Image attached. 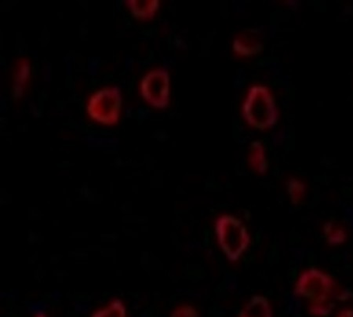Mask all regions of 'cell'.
Here are the masks:
<instances>
[{"label":"cell","mask_w":353,"mask_h":317,"mask_svg":"<svg viewBox=\"0 0 353 317\" xmlns=\"http://www.w3.org/2000/svg\"><path fill=\"white\" fill-rule=\"evenodd\" d=\"M36 317H46L43 314H39Z\"/></svg>","instance_id":"11"},{"label":"cell","mask_w":353,"mask_h":317,"mask_svg":"<svg viewBox=\"0 0 353 317\" xmlns=\"http://www.w3.org/2000/svg\"><path fill=\"white\" fill-rule=\"evenodd\" d=\"M121 90L117 86L105 88L91 96L87 107L93 121L103 125L117 124L122 109Z\"/></svg>","instance_id":"2"},{"label":"cell","mask_w":353,"mask_h":317,"mask_svg":"<svg viewBox=\"0 0 353 317\" xmlns=\"http://www.w3.org/2000/svg\"><path fill=\"white\" fill-rule=\"evenodd\" d=\"M263 48V37L259 30L253 28L239 33L232 43L233 52L241 57L257 55L261 52Z\"/></svg>","instance_id":"5"},{"label":"cell","mask_w":353,"mask_h":317,"mask_svg":"<svg viewBox=\"0 0 353 317\" xmlns=\"http://www.w3.org/2000/svg\"><path fill=\"white\" fill-rule=\"evenodd\" d=\"M216 234L222 251L233 261L240 258L248 246V231L235 217L229 215L220 217L216 224Z\"/></svg>","instance_id":"3"},{"label":"cell","mask_w":353,"mask_h":317,"mask_svg":"<svg viewBox=\"0 0 353 317\" xmlns=\"http://www.w3.org/2000/svg\"><path fill=\"white\" fill-rule=\"evenodd\" d=\"M92 317H127L126 308L119 299H114L103 309L95 312Z\"/></svg>","instance_id":"9"},{"label":"cell","mask_w":353,"mask_h":317,"mask_svg":"<svg viewBox=\"0 0 353 317\" xmlns=\"http://www.w3.org/2000/svg\"><path fill=\"white\" fill-rule=\"evenodd\" d=\"M338 317H353V311H352V310L343 311V313L340 314Z\"/></svg>","instance_id":"10"},{"label":"cell","mask_w":353,"mask_h":317,"mask_svg":"<svg viewBox=\"0 0 353 317\" xmlns=\"http://www.w3.org/2000/svg\"><path fill=\"white\" fill-rule=\"evenodd\" d=\"M140 92L146 103L157 109L164 110L170 103V75L159 68L148 72L140 83Z\"/></svg>","instance_id":"4"},{"label":"cell","mask_w":353,"mask_h":317,"mask_svg":"<svg viewBox=\"0 0 353 317\" xmlns=\"http://www.w3.org/2000/svg\"><path fill=\"white\" fill-rule=\"evenodd\" d=\"M126 7L134 16V18L140 21H150L154 18L159 7L158 0H126L124 1Z\"/></svg>","instance_id":"6"},{"label":"cell","mask_w":353,"mask_h":317,"mask_svg":"<svg viewBox=\"0 0 353 317\" xmlns=\"http://www.w3.org/2000/svg\"><path fill=\"white\" fill-rule=\"evenodd\" d=\"M242 110L249 125L261 131L274 126L279 118L274 98L263 85H254L249 89Z\"/></svg>","instance_id":"1"},{"label":"cell","mask_w":353,"mask_h":317,"mask_svg":"<svg viewBox=\"0 0 353 317\" xmlns=\"http://www.w3.org/2000/svg\"><path fill=\"white\" fill-rule=\"evenodd\" d=\"M249 163L256 172L265 174L267 172L268 162L265 150L261 141H256L252 144L249 154Z\"/></svg>","instance_id":"8"},{"label":"cell","mask_w":353,"mask_h":317,"mask_svg":"<svg viewBox=\"0 0 353 317\" xmlns=\"http://www.w3.org/2000/svg\"><path fill=\"white\" fill-rule=\"evenodd\" d=\"M31 65L30 60L21 59L17 62L14 74V94L19 99L25 94L30 83Z\"/></svg>","instance_id":"7"}]
</instances>
